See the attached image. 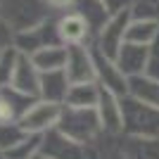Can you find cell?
<instances>
[{
	"mask_svg": "<svg viewBox=\"0 0 159 159\" xmlns=\"http://www.w3.org/2000/svg\"><path fill=\"white\" fill-rule=\"evenodd\" d=\"M57 131L64 133L66 138L76 140L81 145H95L100 135H105L102 124H100L98 109L95 107H62Z\"/></svg>",
	"mask_w": 159,
	"mask_h": 159,
	"instance_id": "obj_1",
	"label": "cell"
},
{
	"mask_svg": "<svg viewBox=\"0 0 159 159\" xmlns=\"http://www.w3.org/2000/svg\"><path fill=\"white\" fill-rule=\"evenodd\" d=\"M121 119L124 135L133 138H159V109L143 100L126 95L121 98Z\"/></svg>",
	"mask_w": 159,
	"mask_h": 159,
	"instance_id": "obj_2",
	"label": "cell"
},
{
	"mask_svg": "<svg viewBox=\"0 0 159 159\" xmlns=\"http://www.w3.org/2000/svg\"><path fill=\"white\" fill-rule=\"evenodd\" d=\"M0 14L12 26L14 33H21V31H29V29L45 24L57 12H52L48 0H2L0 2Z\"/></svg>",
	"mask_w": 159,
	"mask_h": 159,
	"instance_id": "obj_3",
	"label": "cell"
},
{
	"mask_svg": "<svg viewBox=\"0 0 159 159\" xmlns=\"http://www.w3.org/2000/svg\"><path fill=\"white\" fill-rule=\"evenodd\" d=\"M93 60H95V81H98V86L109 90V93H114L116 98H126L131 79L119 69V64L112 57H107L100 50H95V48H93Z\"/></svg>",
	"mask_w": 159,
	"mask_h": 159,
	"instance_id": "obj_4",
	"label": "cell"
},
{
	"mask_svg": "<svg viewBox=\"0 0 159 159\" xmlns=\"http://www.w3.org/2000/svg\"><path fill=\"white\" fill-rule=\"evenodd\" d=\"M50 45H62L60 36H57V14L52 19H48L45 24L14 36V48L21 55H29V57L36 55L38 50H43V48H50Z\"/></svg>",
	"mask_w": 159,
	"mask_h": 159,
	"instance_id": "obj_5",
	"label": "cell"
},
{
	"mask_svg": "<svg viewBox=\"0 0 159 159\" xmlns=\"http://www.w3.org/2000/svg\"><path fill=\"white\" fill-rule=\"evenodd\" d=\"M62 107L64 105H57V102H48V100H36L29 112L24 114V119L19 121V126L24 128L26 133H43L57 128V121H60V114H62Z\"/></svg>",
	"mask_w": 159,
	"mask_h": 159,
	"instance_id": "obj_6",
	"label": "cell"
},
{
	"mask_svg": "<svg viewBox=\"0 0 159 159\" xmlns=\"http://www.w3.org/2000/svg\"><path fill=\"white\" fill-rule=\"evenodd\" d=\"M128 24H131V12H124V14H114L112 19L105 24V29L98 33V38L93 40V48L100 50L102 55L107 57H116L121 50V45L126 43V31H128Z\"/></svg>",
	"mask_w": 159,
	"mask_h": 159,
	"instance_id": "obj_7",
	"label": "cell"
},
{
	"mask_svg": "<svg viewBox=\"0 0 159 159\" xmlns=\"http://www.w3.org/2000/svg\"><path fill=\"white\" fill-rule=\"evenodd\" d=\"M40 157H45V159H86L88 145H81L76 140L66 138L57 128H52V131L43 133Z\"/></svg>",
	"mask_w": 159,
	"mask_h": 159,
	"instance_id": "obj_8",
	"label": "cell"
},
{
	"mask_svg": "<svg viewBox=\"0 0 159 159\" xmlns=\"http://www.w3.org/2000/svg\"><path fill=\"white\" fill-rule=\"evenodd\" d=\"M69 81L74 83H93L95 81V60L90 45H71L66 48V66H64ZM98 83V81H95Z\"/></svg>",
	"mask_w": 159,
	"mask_h": 159,
	"instance_id": "obj_9",
	"label": "cell"
},
{
	"mask_svg": "<svg viewBox=\"0 0 159 159\" xmlns=\"http://www.w3.org/2000/svg\"><path fill=\"white\" fill-rule=\"evenodd\" d=\"M57 36H60V43L66 48L71 45H93V36H90V29L83 21L76 10H69V12L57 14Z\"/></svg>",
	"mask_w": 159,
	"mask_h": 159,
	"instance_id": "obj_10",
	"label": "cell"
},
{
	"mask_svg": "<svg viewBox=\"0 0 159 159\" xmlns=\"http://www.w3.org/2000/svg\"><path fill=\"white\" fill-rule=\"evenodd\" d=\"M36 100L38 98H29L12 86L0 88V124H19Z\"/></svg>",
	"mask_w": 159,
	"mask_h": 159,
	"instance_id": "obj_11",
	"label": "cell"
},
{
	"mask_svg": "<svg viewBox=\"0 0 159 159\" xmlns=\"http://www.w3.org/2000/svg\"><path fill=\"white\" fill-rule=\"evenodd\" d=\"M10 86L14 90H19V93L29 95V98H38L40 95V69L33 64V60L29 55H19Z\"/></svg>",
	"mask_w": 159,
	"mask_h": 159,
	"instance_id": "obj_12",
	"label": "cell"
},
{
	"mask_svg": "<svg viewBox=\"0 0 159 159\" xmlns=\"http://www.w3.org/2000/svg\"><path fill=\"white\" fill-rule=\"evenodd\" d=\"M95 109H98V116H100L105 135H119L121 126H124V119H121V98H116L114 93L102 88Z\"/></svg>",
	"mask_w": 159,
	"mask_h": 159,
	"instance_id": "obj_13",
	"label": "cell"
},
{
	"mask_svg": "<svg viewBox=\"0 0 159 159\" xmlns=\"http://www.w3.org/2000/svg\"><path fill=\"white\" fill-rule=\"evenodd\" d=\"M69 88H71V81L66 76L64 69H57V71H40V100H48V102H57V105H64L66 95H69Z\"/></svg>",
	"mask_w": 159,
	"mask_h": 159,
	"instance_id": "obj_14",
	"label": "cell"
},
{
	"mask_svg": "<svg viewBox=\"0 0 159 159\" xmlns=\"http://www.w3.org/2000/svg\"><path fill=\"white\" fill-rule=\"evenodd\" d=\"M147 48L150 45H135V43H124L119 55L114 57V62L119 64V69L126 74L128 79L133 76H143L147 66Z\"/></svg>",
	"mask_w": 159,
	"mask_h": 159,
	"instance_id": "obj_15",
	"label": "cell"
},
{
	"mask_svg": "<svg viewBox=\"0 0 159 159\" xmlns=\"http://www.w3.org/2000/svg\"><path fill=\"white\" fill-rule=\"evenodd\" d=\"M74 10H76V12L83 17V21L88 24L93 40L98 38V33L105 29L107 21L112 19V14L107 12V7L102 5V0H76Z\"/></svg>",
	"mask_w": 159,
	"mask_h": 159,
	"instance_id": "obj_16",
	"label": "cell"
},
{
	"mask_svg": "<svg viewBox=\"0 0 159 159\" xmlns=\"http://www.w3.org/2000/svg\"><path fill=\"white\" fill-rule=\"evenodd\" d=\"M128 95L143 100L147 105H152L159 109V79H150V76H133L128 83Z\"/></svg>",
	"mask_w": 159,
	"mask_h": 159,
	"instance_id": "obj_17",
	"label": "cell"
},
{
	"mask_svg": "<svg viewBox=\"0 0 159 159\" xmlns=\"http://www.w3.org/2000/svg\"><path fill=\"white\" fill-rule=\"evenodd\" d=\"M33 64L40 71H57L66 66V45H50L38 50L36 55H31Z\"/></svg>",
	"mask_w": 159,
	"mask_h": 159,
	"instance_id": "obj_18",
	"label": "cell"
},
{
	"mask_svg": "<svg viewBox=\"0 0 159 159\" xmlns=\"http://www.w3.org/2000/svg\"><path fill=\"white\" fill-rule=\"evenodd\" d=\"M100 90L102 88L95 81L93 83H74L69 88V95H66L64 105H69V107H98Z\"/></svg>",
	"mask_w": 159,
	"mask_h": 159,
	"instance_id": "obj_19",
	"label": "cell"
},
{
	"mask_svg": "<svg viewBox=\"0 0 159 159\" xmlns=\"http://www.w3.org/2000/svg\"><path fill=\"white\" fill-rule=\"evenodd\" d=\"M157 38H159V24L145 21V19H133L131 17V24H128V31H126L128 43H135V45H152Z\"/></svg>",
	"mask_w": 159,
	"mask_h": 159,
	"instance_id": "obj_20",
	"label": "cell"
},
{
	"mask_svg": "<svg viewBox=\"0 0 159 159\" xmlns=\"http://www.w3.org/2000/svg\"><path fill=\"white\" fill-rule=\"evenodd\" d=\"M40 145H43V135H38V133H26V135L14 147H10L5 154L10 159H36L40 154Z\"/></svg>",
	"mask_w": 159,
	"mask_h": 159,
	"instance_id": "obj_21",
	"label": "cell"
},
{
	"mask_svg": "<svg viewBox=\"0 0 159 159\" xmlns=\"http://www.w3.org/2000/svg\"><path fill=\"white\" fill-rule=\"evenodd\" d=\"M133 19H145L159 24V0H133L131 5Z\"/></svg>",
	"mask_w": 159,
	"mask_h": 159,
	"instance_id": "obj_22",
	"label": "cell"
},
{
	"mask_svg": "<svg viewBox=\"0 0 159 159\" xmlns=\"http://www.w3.org/2000/svg\"><path fill=\"white\" fill-rule=\"evenodd\" d=\"M19 50L17 48H10L5 52H0V88H5L12 83V74L14 66H17V60H19Z\"/></svg>",
	"mask_w": 159,
	"mask_h": 159,
	"instance_id": "obj_23",
	"label": "cell"
},
{
	"mask_svg": "<svg viewBox=\"0 0 159 159\" xmlns=\"http://www.w3.org/2000/svg\"><path fill=\"white\" fill-rule=\"evenodd\" d=\"M24 135H26V131H24L19 124H0V150L7 152V150L14 147Z\"/></svg>",
	"mask_w": 159,
	"mask_h": 159,
	"instance_id": "obj_24",
	"label": "cell"
},
{
	"mask_svg": "<svg viewBox=\"0 0 159 159\" xmlns=\"http://www.w3.org/2000/svg\"><path fill=\"white\" fill-rule=\"evenodd\" d=\"M145 76L150 79H159V38L147 48V66H145Z\"/></svg>",
	"mask_w": 159,
	"mask_h": 159,
	"instance_id": "obj_25",
	"label": "cell"
},
{
	"mask_svg": "<svg viewBox=\"0 0 159 159\" xmlns=\"http://www.w3.org/2000/svg\"><path fill=\"white\" fill-rule=\"evenodd\" d=\"M14 36H17V33L12 31V26H10V24L2 19V14H0V52L14 48Z\"/></svg>",
	"mask_w": 159,
	"mask_h": 159,
	"instance_id": "obj_26",
	"label": "cell"
},
{
	"mask_svg": "<svg viewBox=\"0 0 159 159\" xmlns=\"http://www.w3.org/2000/svg\"><path fill=\"white\" fill-rule=\"evenodd\" d=\"M102 5L107 7V12L112 14H124V12H131V5L133 0H102Z\"/></svg>",
	"mask_w": 159,
	"mask_h": 159,
	"instance_id": "obj_27",
	"label": "cell"
},
{
	"mask_svg": "<svg viewBox=\"0 0 159 159\" xmlns=\"http://www.w3.org/2000/svg\"><path fill=\"white\" fill-rule=\"evenodd\" d=\"M48 5L52 7V12L62 14V12H69V10H74L76 0H48Z\"/></svg>",
	"mask_w": 159,
	"mask_h": 159,
	"instance_id": "obj_28",
	"label": "cell"
},
{
	"mask_svg": "<svg viewBox=\"0 0 159 159\" xmlns=\"http://www.w3.org/2000/svg\"><path fill=\"white\" fill-rule=\"evenodd\" d=\"M0 159H10V157H7V154L2 152V150H0Z\"/></svg>",
	"mask_w": 159,
	"mask_h": 159,
	"instance_id": "obj_29",
	"label": "cell"
},
{
	"mask_svg": "<svg viewBox=\"0 0 159 159\" xmlns=\"http://www.w3.org/2000/svg\"><path fill=\"white\" fill-rule=\"evenodd\" d=\"M36 159H45V157H40V154H38V157H36Z\"/></svg>",
	"mask_w": 159,
	"mask_h": 159,
	"instance_id": "obj_30",
	"label": "cell"
},
{
	"mask_svg": "<svg viewBox=\"0 0 159 159\" xmlns=\"http://www.w3.org/2000/svg\"><path fill=\"white\" fill-rule=\"evenodd\" d=\"M0 2H2V0H0Z\"/></svg>",
	"mask_w": 159,
	"mask_h": 159,
	"instance_id": "obj_31",
	"label": "cell"
}]
</instances>
